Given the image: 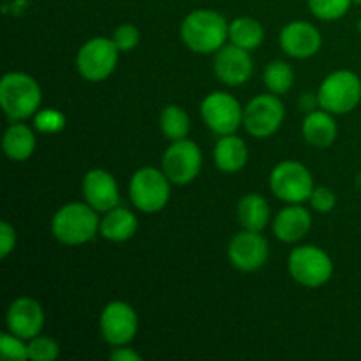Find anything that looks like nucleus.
<instances>
[{
  "instance_id": "nucleus-2",
  "label": "nucleus",
  "mask_w": 361,
  "mask_h": 361,
  "mask_svg": "<svg viewBox=\"0 0 361 361\" xmlns=\"http://www.w3.org/2000/svg\"><path fill=\"white\" fill-rule=\"evenodd\" d=\"M42 92L37 81L25 73H7L0 81V104L11 122H23L39 111Z\"/></svg>"
},
{
  "instance_id": "nucleus-23",
  "label": "nucleus",
  "mask_w": 361,
  "mask_h": 361,
  "mask_svg": "<svg viewBox=\"0 0 361 361\" xmlns=\"http://www.w3.org/2000/svg\"><path fill=\"white\" fill-rule=\"evenodd\" d=\"M236 215H238V222L243 226V229L261 233L270 221V207L259 194H247L240 200Z\"/></svg>"
},
{
  "instance_id": "nucleus-14",
  "label": "nucleus",
  "mask_w": 361,
  "mask_h": 361,
  "mask_svg": "<svg viewBox=\"0 0 361 361\" xmlns=\"http://www.w3.org/2000/svg\"><path fill=\"white\" fill-rule=\"evenodd\" d=\"M252 56L250 51L236 44H224L215 53V76L229 87H240L252 76Z\"/></svg>"
},
{
  "instance_id": "nucleus-28",
  "label": "nucleus",
  "mask_w": 361,
  "mask_h": 361,
  "mask_svg": "<svg viewBox=\"0 0 361 361\" xmlns=\"http://www.w3.org/2000/svg\"><path fill=\"white\" fill-rule=\"evenodd\" d=\"M25 338L18 337L14 334H2L0 337V355L4 360L9 361H25L28 360V345L25 344Z\"/></svg>"
},
{
  "instance_id": "nucleus-1",
  "label": "nucleus",
  "mask_w": 361,
  "mask_h": 361,
  "mask_svg": "<svg viewBox=\"0 0 361 361\" xmlns=\"http://www.w3.org/2000/svg\"><path fill=\"white\" fill-rule=\"evenodd\" d=\"M180 35L190 51L201 55L217 53L229 39V23L215 11H194L183 20Z\"/></svg>"
},
{
  "instance_id": "nucleus-30",
  "label": "nucleus",
  "mask_w": 361,
  "mask_h": 361,
  "mask_svg": "<svg viewBox=\"0 0 361 361\" xmlns=\"http://www.w3.org/2000/svg\"><path fill=\"white\" fill-rule=\"evenodd\" d=\"M34 126L39 133L56 134L66 127V116L59 109H42L35 113Z\"/></svg>"
},
{
  "instance_id": "nucleus-3",
  "label": "nucleus",
  "mask_w": 361,
  "mask_h": 361,
  "mask_svg": "<svg viewBox=\"0 0 361 361\" xmlns=\"http://www.w3.org/2000/svg\"><path fill=\"white\" fill-rule=\"evenodd\" d=\"M99 212L85 203H67L53 215L51 233L60 243L83 245L101 229Z\"/></svg>"
},
{
  "instance_id": "nucleus-35",
  "label": "nucleus",
  "mask_w": 361,
  "mask_h": 361,
  "mask_svg": "<svg viewBox=\"0 0 361 361\" xmlns=\"http://www.w3.org/2000/svg\"><path fill=\"white\" fill-rule=\"evenodd\" d=\"M300 108H302L305 113L316 111L317 108H321L319 97H317V94H310V92H305V94L300 97Z\"/></svg>"
},
{
  "instance_id": "nucleus-21",
  "label": "nucleus",
  "mask_w": 361,
  "mask_h": 361,
  "mask_svg": "<svg viewBox=\"0 0 361 361\" xmlns=\"http://www.w3.org/2000/svg\"><path fill=\"white\" fill-rule=\"evenodd\" d=\"M101 235L109 242H127L137 231V219L130 210L115 207L101 219Z\"/></svg>"
},
{
  "instance_id": "nucleus-4",
  "label": "nucleus",
  "mask_w": 361,
  "mask_h": 361,
  "mask_svg": "<svg viewBox=\"0 0 361 361\" xmlns=\"http://www.w3.org/2000/svg\"><path fill=\"white\" fill-rule=\"evenodd\" d=\"M317 97L321 108L331 115L351 113L361 101V80L353 71H335L324 78Z\"/></svg>"
},
{
  "instance_id": "nucleus-29",
  "label": "nucleus",
  "mask_w": 361,
  "mask_h": 361,
  "mask_svg": "<svg viewBox=\"0 0 361 361\" xmlns=\"http://www.w3.org/2000/svg\"><path fill=\"white\" fill-rule=\"evenodd\" d=\"M60 349L56 341L49 337H42V335H37V337L32 338L28 342V356L34 361H53L59 358Z\"/></svg>"
},
{
  "instance_id": "nucleus-13",
  "label": "nucleus",
  "mask_w": 361,
  "mask_h": 361,
  "mask_svg": "<svg viewBox=\"0 0 361 361\" xmlns=\"http://www.w3.org/2000/svg\"><path fill=\"white\" fill-rule=\"evenodd\" d=\"M270 254L267 238L257 231L238 233L235 238L229 242L228 256L233 267L240 271H256L264 267Z\"/></svg>"
},
{
  "instance_id": "nucleus-16",
  "label": "nucleus",
  "mask_w": 361,
  "mask_h": 361,
  "mask_svg": "<svg viewBox=\"0 0 361 361\" xmlns=\"http://www.w3.org/2000/svg\"><path fill=\"white\" fill-rule=\"evenodd\" d=\"M83 197L99 214L118 207L120 190L115 176L106 169H90L83 178Z\"/></svg>"
},
{
  "instance_id": "nucleus-5",
  "label": "nucleus",
  "mask_w": 361,
  "mask_h": 361,
  "mask_svg": "<svg viewBox=\"0 0 361 361\" xmlns=\"http://www.w3.org/2000/svg\"><path fill=\"white\" fill-rule=\"evenodd\" d=\"M169 178L162 169L141 168L133 175L129 183V196L134 207L145 214L161 212L171 196Z\"/></svg>"
},
{
  "instance_id": "nucleus-38",
  "label": "nucleus",
  "mask_w": 361,
  "mask_h": 361,
  "mask_svg": "<svg viewBox=\"0 0 361 361\" xmlns=\"http://www.w3.org/2000/svg\"><path fill=\"white\" fill-rule=\"evenodd\" d=\"M360 30H361V20H360Z\"/></svg>"
},
{
  "instance_id": "nucleus-12",
  "label": "nucleus",
  "mask_w": 361,
  "mask_h": 361,
  "mask_svg": "<svg viewBox=\"0 0 361 361\" xmlns=\"http://www.w3.org/2000/svg\"><path fill=\"white\" fill-rule=\"evenodd\" d=\"M101 334L109 345H127L133 342L137 334V314L129 303L126 302H109L102 309Z\"/></svg>"
},
{
  "instance_id": "nucleus-8",
  "label": "nucleus",
  "mask_w": 361,
  "mask_h": 361,
  "mask_svg": "<svg viewBox=\"0 0 361 361\" xmlns=\"http://www.w3.org/2000/svg\"><path fill=\"white\" fill-rule=\"evenodd\" d=\"M120 49L108 37H94L85 42L76 56V67L81 78L97 83L113 74L118 63Z\"/></svg>"
},
{
  "instance_id": "nucleus-26",
  "label": "nucleus",
  "mask_w": 361,
  "mask_h": 361,
  "mask_svg": "<svg viewBox=\"0 0 361 361\" xmlns=\"http://www.w3.org/2000/svg\"><path fill=\"white\" fill-rule=\"evenodd\" d=\"M264 87L275 95H284L291 90L293 81H295V71L288 62L282 60H274L268 63L263 73Z\"/></svg>"
},
{
  "instance_id": "nucleus-32",
  "label": "nucleus",
  "mask_w": 361,
  "mask_h": 361,
  "mask_svg": "<svg viewBox=\"0 0 361 361\" xmlns=\"http://www.w3.org/2000/svg\"><path fill=\"white\" fill-rule=\"evenodd\" d=\"M310 204L316 212H321V214H328L335 208L337 204V196L331 189L328 187H314L312 194H310Z\"/></svg>"
},
{
  "instance_id": "nucleus-9",
  "label": "nucleus",
  "mask_w": 361,
  "mask_h": 361,
  "mask_svg": "<svg viewBox=\"0 0 361 361\" xmlns=\"http://www.w3.org/2000/svg\"><path fill=\"white\" fill-rule=\"evenodd\" d=\"M286 108L279 95L261 94L247 102L243 108V127L254 137H270L281 129Z\"/></svg>"
},
{
  "instance_id": "nucleus-20",
  "label": "nucleus",
  "mask_w": 361,
  "mask_h": 361,
  "mask_svg": "<svg viewBox=\"0 0 361 361\" xmlns=\"http://www.w3.org/2000/svg\"><path fill=\"white\" fill-rule=\"evenodd\" d=\"M215 164L221 171L224 173H236L247 164L249 159V150L242 137L235 136V134H228V136H221L217 141L214 150Z\"/></svg>"
},
{
  "instance_id": "nucleus-15",
  "label": "nucleus",
  "mask_w": 361,
  "mask_h": 361,
  "mask_svg": "<svg viewBox=\"0 0 361 361\" xmlns=\"http://www.w3.org/2000/svg\"><path fill=\"white\" fill-rule=\"evenodd\" d=\"M6 321L11 334L25 338V341H32L34 337L41 335L42 328H44V310H42L41 303L35 302L34 298L21 296L9 305Z\"/></svg>"
},
{
  "instance_id": "nucleus-11",
  "label": "nucleus",
  "mask_w": 361,
  "mask_h": 361,
  "mask_svg": "<svg viewBox=\"0 0 361 361\" xmlns=\"http://www.w3.org/2000/svg\"><path fill=\"white\" fill-rule=\"evenodd\" d=\"M201 116L212 133L228 136L235 134L243 123V108L231 94L214 92L201 102Z\"/></svg>"
},
{
  "instance_id": "nucleus-25",
  "label": "nucleus",
  "mask_w": 361,
  "mask_h": 361,
  "mask_svg": "<svg viewBox=\"0 0 361 361\" xmlns=\"http://www.w3.org/2000/svg\"><path fill=\"white\" fill-rule=\"evenodd\" d=\"M161 129L169 141L185 140L190 130L189 115L176 104L166 106L161 113Z\"/></svg>"
},
{
  "instance_id": "nucleus-27",
  "label": "nucleus",
  "mask_w": 361,
  "mask_h": 361,
  "mask_svg": "<svg viewBox=\"0 0 361 361\" xmlns=\"http://www.w3.org/2000/svg\"><path fill=\"white\" fill-rule=\"evenodd\" d=\"M353 0H309L312 14L319 20L334 21L344 16L351 7Z\"/></svg>"
},
{
  "instance_id": "nucleus-22",
  "label": "nucleus",
  "mask_w": 361,
  "mask_h": 361,
  "mask_svg": "<svg viewBox=\"0 0 361 361\" xmlns=\"http://www.w3.org/2000/svg\"><path fill=\"white\" fill-rule=\"evenodd\" d=\"M2 148L11 161H27L35 150L34 133L27 123L13 122L4 134Z\"/></svg>"
},
{
  "instance_id": "nucleus-17",
  "label": "nucleus",
  "mask_w": 361,
  "mask_h": 361,
  "mask_svg": "<svg viewBox=\"0 0 361 361\" xmlns=\"http://www.w3.org/2000/svg\"><path fill=\"white\" fill-rule=\"evenodd\" d=\"M281 48L293 59H310L321 49L319 30L309 21H291L281 30Z\"/></svg>"
},
{
  "instance_id": "nucleus-36",
  "label": "nucleus",
  "mask_w": 361,
  "mask_h": 361,
  "mask_svg": "<svg viewBox=\"0 0 361 361\" xmlns=\"http://www.w3.org/2000/svg\"><path fill=\"white\" fill-rule=\"evenodd\" d=\"M358 187L361 189V173L358 175Z\"/></svg>"
},
{
  "instance_id": "nucleus-31",
  "label": "nucleus",
  "mask_w": 361,
  "mask_h": 361,
  "mask_svg": "<svg viewBox=\"0 0 361 361\" xmlns=\"http://www.w3.org/2000/svg\"><path fill=\"white\" fill-rule=\"evenodd\" d=\"M111 39L120 51H133V49L140 44L141 35L137 27H134V25L130 23H123L116 28Z\"/></svg>"
},
{
  "instance_id": "nucleus-24",
  "label": "nucleus",
  "mask_w": 361,
  "mask_h": 361,
  "mask_svg": "<svg viewBox=\"0 0 361 361\" xmlns=\"http://www.w3.org/2000/svg\"><path fill=\"white\" fill-rule=\"evenodd\" d=\"M229 41L247 51H252L259 48L261 42L264 41V30L259 21L254 18H236L229 23Z\"/></svg>"
},
{
  "instance_id": "nucleus-6",
  "label": "nucleus",
  "mask_w": 361,
  "mask_h": 361,
  "mask_svg": "<svg viewBox=\"0 0 361 361\" xmlns=\"http://www.w3.org/2000/svg\"><path fill=\"white\" fill-rule=\"evenodd\" d=\"M288 270L298 284L305 288H319L334 275V263L319 247L302 245L289 254Z\"/></svg>"
},
{
  "instance_id": "nucleus-7",
  "label": "nucleus",
  "mask_w": 361,
  "mask_h": 361,
  "mask_svg": "<svg viewBox=\"0 0 361 361\" xmlns=\"http://www.w3.org/2000/svg\"><path fill=\"white\" fill-rule=\"evenodd\" d=\"M270 189L284 203H303L314 190L312 173L298 161H282L271 169Z\"/></svg>"
},
{
  "instance_id": "nucleus-33",
  "label": "nucleus",
  "mask_w": 361,
  "mask_h": 361,
  "mask_svg": "<svg viewBox=\"0 0 361 361\" xmlns=\"http://www.w3.org/2000/svg\"><path fill=\"white\" fill-rule=\"evenodd\" d=\"M16 247V231L9 222L2 221L0 224V257L6 259Z\"/></svg>"
},
{
  "instance_id": "nucleus-34",
  "label": "nucleus",
  "mask_w": 361,
  "mask_h": 361,
  "mask_svg": "<svg viewBox=\"0 0 361 361\" xmlns=\"http://www.w3.org/2000/svg\"><path fill=\"white\" fill-rule=\"evenodd\" d=\"M109 358L115 361H141V355H137V353L133 351L130 348H126V345H118V348L109 355Z\"/></svg>"
},
{
  "instance_id": "nucleus-10",
  "label": "nucleus",
  "mask_w": 361,
  "mask_h": 361,
  "mask_svg": "<svg viewBox=\"0 0 361 361\" xmlns=\"http://www.w3.org/2000/svg\"><path fill=\"white\" fill-rule=\"evenodd\" d=\"M203 155L200 147L190 140L173 141L162 155V171L175 185L194 182L201 171Z\"/></svg>"
},
{
  "instance_id": "nucleus-19",
  "label": "nucleus",
  "mask_w": 361,
  "mask_h": 361,
  "mask_svg": "<svg viewBox=\"0 0 361 361\" xmlns=\"http://www.w3.org/2000/svg\"><path fill=\"white\" fill-rule=\"evenodd\" d=\"M302 133L309 145L316 148H326L337 140L338 127L331 113L321 108L316 109V111L307 113L305 120H303Z\"/></svg>"
},
{
  "instance_id": "nucleus-37",
  "label": "nucleus",
  "mask_w": 361,
  "mask_h": 361,
  "mask_svg": "<svg viewBox=\"0 0 361 361\" xmlns=\"http://www.w3.org/2000/svg\"><path fill=\"white\" fill-rule=\"evenodd\" d=\"M353 4H358V6H361V0H353Z\"/></svg>"
},
{
  "instance_id": "nucleus-18",
  "label": "nucleus",
  "mask_w": 361,
  "mask_h": 361,
  "mask_svg": "<svg viewBox=\"0 0 361 361\" xmlns=\"http://www.w3.org/2000/svg\"><path fill=\"white\" fill-rule=\"evenodd\" d=\"M312 228V215L302 203L282 208L274 221V235L281 242H300Z\"/></svg>"
}]
</instances>
